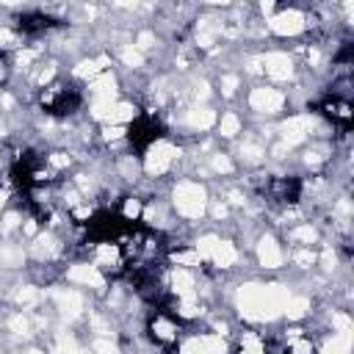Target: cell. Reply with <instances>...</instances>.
I'll list each match as a JSON object with an SVG mask.
<instances>
[{
	"label": "cell",
	"instance_id": "8fae6325",
	"mask_svg": "<svg viewBox=\"0 0 354 354\" xmlns=\"http://www.w3.org/2000/svg\"><path fill=\"white\" fill-rule=\"evenodd\" d=\"M235 130H238V122H235L232 116H227V119H224V127H221V133H224V136H235Z\"/></svg>",
	"mask_w": 354,
	"mask_h": 354
},
{
	"label": "cell",
	"instance_id": "7a4b0ae2",
	"mask_svg": "<svg viewBox=\"0 0 354 354\" xmlns=\"http://www.w3.org/2000/svg\"><path fill=\"white\" fill-rule=\"evenodd\" d=\"M147 332L155 343L160 346H174L180 340V321L171 315V313H155L149 321H147Z\"/></svg>",
	"mask_w": 354,
	"mask_h": 354
},
{
	"label": "cell",
	"instance_id": "6da1fadb",
	"mask_svg": "<svg viewBox=\"0 0 354 354\" xmlns=\"http://www.w3.org/2000/svg\"><path fill=\"white\" fill-rule=\"evenodd\" d=\"M91 249H94V266H97V271L116 277V274H122L127 268V260H124V254H122V249H119L116 241H100V243H91Z\"/></svg>",
	"mask_w": 354,
	"mask_h": 354
},
{
	"label": "cell",
	"instance_id": "8992f818",
	"mask_svg": "<svg viewBox=\"0 0 354 354\" xmlns=\"http://www.w3.org/2000/svg\"><path fill=\"white\" fill-rule=\"evenodd\" d=\"M169 257H171V263H177L180 268H199V263H202V254H199L196 249H174Z\"/></svg>",
	"mask_w": 354,
	"mask_h": 354
},
{
	"label": "cell",
	"instance_id": "5b68a950",
	"mask_svg": "<svg viewBox=\"0 0 354 354\" xmlns=\"http://www.w3.org/2000/svg\"><path fill=\"white\" fill-rule=\"evenodd\" d=\"M122 221H138L141 216H144V202L138 199V196H124L122 199V205H119V213H116Z\"/></svg>",
	"mask_w": 354,
	"mask_h": 354
},
{
	"label": "cell",
	"instance_id": "9c48e42d",
	"mask_svg": "<svg viewBox=\"0 0 354 354\" xmlns=\"http://www.w3.org/2000/svg\"><path fill=\"white\" fill-rule=\"evenodd\" d=\"M91 216H94V207H91V205H75V207H72V218H75L77 224H88Z\"/></svg>",
	"mask_w": 354,
	"mask_h": 354
},
{
	"label": "cell",
	"instance_id": "3957f363",
	"mask_svg": "<svg viewBox=\"0 0 354 354\" xmlns=\"http://www.w3.org/2000/svg\"><path fill=\"white\" fill-rule=\"evenodd\" d=\"M271 199H277V202H282V205H293L296 199H299V191H301V185H299V180L296 177H271L268 183H266V188H263Z\"/></svg>",
	"mask_w": 354,
	"mask_h": 354
},
{
	"label": "cell",
	"instance_id": "30bf717a",
	"mask_svg": "<svg viewBox=\"0 0 354 354\" xmlns=\"http://www.w3.org/2000/svg\"><path fill=\"white\" fill-rule=\"evenodd\" d=\"M44 163H47V166H50L53 171H58V169L69 166V155H66V152H53V155H50V158H47Z\"/></svg>",
	"mask_w": 354,
	"mask_h": 354
},
{
	"label": "cell",
	"instance_id": "277c9868",
	"mask_svg": "<svg viewBox=\"0 0 354 354\" xmlns=\"http://www.w3.org/2000/svg\"><path fill=\"white\" fill-rule=\"evenodd\" d=\"M321 111H324V116H326L329 122L343 124V127H348L351 119H354V108H351V102H343V100H335V97L324 100V102H321Z\"/></svg>",
	"mask_w": 354,
	"mask_h": 354
},
{
	"label": "cell",
	"instance_id": "ba28073f",
	"mask_svg": "<svg viewBox=\"0 0 354 354\" xmlns=\"http://www.w3.org/2000/svg\"><path fill=\"white\" fill-rule=\"evenodd\" d=\"M127 133H130V124H119V122H113V124H105V127H102V138H105V141L127 138Z\"/></svg>",
	"mask_w": 354,
	"mask_h": 354
},
{
	"label": "cell",
	"instance_id": "7c38bea8",
	"mask_svg": "<svg viewBox=\"0 0 354 354\" xmlns=\"http://www.w3.org/2000/svg\"><path fill=\"white\" fill-rule=\"evenodd\" d=\"M3 75H6V69H3V66H0V80H3Z\"/></svg>",
	"mask_w": 354,
	"mask_h": 354
},
{
	"label": "cell",
	"instance_id": "52a82bcc",
	"mask_svg": "<svg viewBox=\"0 0 354 354\" xmlns=\"http://www.w3.org/2000/svg\"><path fill=\"white\" fill-rule=\"evenodd\" d=\"M285 354H315V343L307 335H299V337L288 340V351Z\"/></svg>",
	"mask_w": 354,
	"mask_h": 354
}]
</instances>
